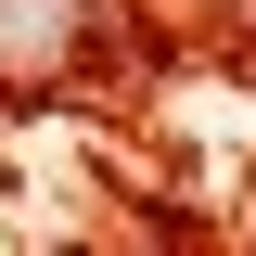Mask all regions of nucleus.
<instances>
[{
  "instance_id": "obj_1",
  "label": "nucleus",
  "mask_w": 256,
  "mask_h": 256,
  "mask_svg": "<svg viewBox=\"0 0 256 256\" xmlns=\"http://www.w3.org/2000/svg\"><path fill=\"white\" fill-rule=\"evenodd\" d=\"M90 0H0V90H52L64 64L90 52Z\"/></svg>"
}]
</instances>
